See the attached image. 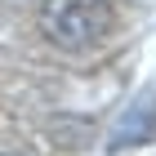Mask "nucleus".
I'll list each match as a JSON object with an SVG mask.
<instances>
[{
    "instance_id": "nucleus-1",
    "label": "nucleus",
    "mask_w": 156,
    "mask_h": 156,
    "mask_svg": "<svg viewBox=\"0 0 156 156\" xmlns=\"http://www.w3.org/2000/svg\"><path fill=\"white\" fill-rule=\"evenodd\" d=\"M40 31L49 45L67 49V54H85L112 31V5L107 0H45Z\"/></svg>"
},
{
    "instance_id": "nucleus-2",
    "label": "nucleus",
    "mask_w": 156,
    "mask_h": 156,
    "mask_svg": "<svg viewBox=\"0 0 156 156\" xmlns=\"http://www.w3.org/2000/svg\"><path fill=\"white\" fill-rule=\"evenodd\" d=\"M156 138V89H143L129 107L116 116L107 134V152H120V147H138V143H152Z\"/></svg>"
}]
</instances>
